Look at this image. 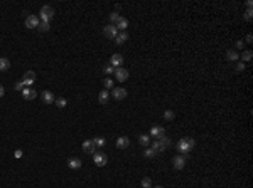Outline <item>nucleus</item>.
<instances>
[{
    "label": "nucleus",
    "mask_w": 253,
    "mask_h": 188,
    "mask_svg": "<svg viewBox=\"0 0 253 188\" xmlns=\"http://www.w3.org/2000/svg\"><path fill=\"white\" fill-rule=\"evenodd\" d=\"M41 99H42L46 104H52V103L56 101V99H54V94H52L51 91H44V93L41 94Z\"/></svg>",
    "instance_id": "ddd939ff"
},
{
    "label": "nucleus",
    "mask_w": 253,
    "mask_h": 188,
    "mask_svg": "<svg viewBox=\"0 0 253 188\" xmlns=\"http://www.w3.org/2000/svg\"><path fill=\"white\" fill-rule=\"evenodd\" d=\"M103 84H105V89L108 91V89H111V87H113V81H111L110 77H106L105 81H103Z\"/></svg>",
    "instance_id": "7c9ffc66"
},
{
    "label": "nucleus",
    "mask_w": 253,
    "mask_h": 188,
    "mask_svg": "<svg viewBox=\"0 0 253 188\" xmlns=\"http://www.w3.org/2000/svg\"><path fill=\"white\" fill-rule=\"evenodd\" d=\"M93 161H95L96 166H105L106 163H108V156H106L105 153H101V151H95L93 153Z\"/></svg>",
    "instance_id": "7ed1b4c3"
},
{
    "label": "nucleus",
    "mask_w": 253,
    "mask_h": 188,
    "mask_svg": "<svg viewBox=\"0 0 253 188\" xmlns=\"http://www.w3.org/2000/svg\"><path fill=\"white\" fill-rule=\"evenodd\" d=\"M236 71H238V72H241V71H245V64H243V62H240V64L236 66Z\"/></svg>",
    "instance_id": "e433bc0d"
},
{
    "label": "nucleus",
    "mask_w": 253,
    "mask_h": 188,
    "mask_svg": "<svg viewBox=\"0 0 253 188\" xmlns=\"http://www.w3.org/2000/svg\"><path fill=\"white\" fill-rule=\"evenodd\" d=\"M172 165H174V168H176V170H182L186 166V156H174Z\"/></svg>",
    "instance_id": "6e6552de"
},
{
    "label": "nucleus",
    "mask_w": 253,
    "mask_h": 188,
    "mask_svg": "<svg viewBox=\"0 0 253 188\" xmlns=\"http://www.w3.org/2000/svg\"><path fill=\"white\" fill-rule=\"evenodd\" d=\"M139 143L142 146H148V143H150V136H148V135H140Z\"/></svg>",
    "instance_id": "4be33fe9"
},
{
    "label": "nucleus",
    "mask_w": 253,
    "mask_h": 188,
    "mask_svg": "<svg viewBox=\"0 0 253 188\" xmlns=\"http://www.w3.org/2000/svg\"><path fill=\"white\" fill-rule=\"evenodd\" d=\"M68 166L71 170L81 168V160H80V158H69V160H68Z\"/></svg>",
    "instance_id": "dca6fc26"
},
{
    "label": "nucleus",
    "mask_w": 253,
    "mask_h": 188,
    "mask_svg": "<svg viewBox=\"0 0 253 188\" xmlns=\"http://www.w3.org/2000/svg\"><path fill=\"white\" fill-rule=\"evenodd\" d=\"M111 94H113V98L117 99V101H122V99L127 98V91L123 89V87H115Z\"/></svg>",
    "instance_id": "9d476101"
},
{
    "label": "nucleus",
    "mask_w": 253,
    "mask_h": 188,
    "mask_svg": "<svg viewBox=\"0 0 253 188\" xmlns=\"http://www.w3.org/2000/svg\"><path fill=\"white\" fill-rule=\"evenodd\" d=\"M108 99H110V93L106 89L101 91V93L98 94V103L100 104H106V103H108Z\"/></svg>",
    "instance_id": "a211bd4d"
},
{
    "label": "nucleus",
    "mask_w": 253,
    "mask_h": 188,
    "mask_svg": "<svg viewBox=\"0 0 253 188\" xmlns=\"http://www.w3.org/2000/svg\"><path fill=\"white\" fill-rule=\"evenodd\" d=\"M251 5H253V2H251V0H248V2H246V7H248V9H251Z\"/></svg>",
    "instance_id": "a19ab883"
},
{
    "label": "nucleus",
    "mask_w": 253,
    "mask_h": 188,
    "mask_svg": "<svg viewBox=\"0 0 253 188\" xmlns=\"http://www.w3.org/2000/svg\"><path fill=\"white\" fill-rule=\"evenodd\" d=\"M157 188H164V186H157Z\"/></svg>",
    "instance_id": "79ce46f5"
},
{
    "label": "nucleus",
    "mask_w": 253,
    "mask_h": 188,
    "mask_svg": "<svg viewBox=\"0 0 253 188\" xmlns=\"http://www.w3.org/2000/svg\"><path fill=\"white\" fill-rule=\"evenodd\" d=\"M14 156L15 158H20V156H22V149H17V151L14 153Z\"/></svg>",
    "instance_id": "4c0bfd02"
},
{
    "label": "nucleus",
    "mask_w": 253,
    "mask_h": 188,
    "mask_svg": "<svg viewBox=\"0 0 253 188\" xmlns=\"http://www.w3.org/2000/svg\"><path fill=\"white\" fill-rule=\"evenodd\" d=\"M122 64H123V57L120 56V54H113L111 59H110V66H113V67L117 69V67H122Z\"/></svg>",
    "instance_id": "1a4fd4ad"
},
{
    "label": "nucleus",
    "mask_w": 253,
    "mask_h": 188,
    "mask_svg": "<svg viewBox=\"0 0 253 188\" xmlns=\"http://www.w3.org/2000/svg\"><path fill=\"white\" fill-rule=\"evenodd\" d=\"M115 27L118 29V30H122V32H125V29L128 27V20L125 19V17H120L118 19V22L115 24Z\"/></svg>",
    "instance_id": "f3484780"
},
{
    "label": "nucleus",
    "mask_w": 253,
    "mask_h": 188,
    "mask_svg": "<svg viewBox=\"0 0 253 188\" xmlns=\"http://www.w3.org/2000/svg\"><path fill=\"white\" fill-rule=\"evenodd\" d=\"M103 72L110 76V74H113V72H115V67H113V66H110V64H106L105 67H103Z\"/></svg>",
    "instance_id": "c756f323"
},
{
    "label": "nucleus",
    "mask_w": 253,
    "mask_h": 188,
    "mask_svg": "<svg viewBox=\"0 0 253 188\" xmlns=\"http://www.w3.org/2000/svg\"><path fill=\"white\" fill-rule=\"evenodd\" d=\"M128 144H130V140H128L127 136H120L117 140V148H120V149L128 148Z\"/></svg>",
    "instance_id": "2eb2a0df"
},
{
    "label": "nucleus",
    "mask_w": 253,
    "mask_h": 188,
    "mask_svg": "<svg viewBox=\"0 0 253 188\" xmlns=\"http://www.w3.org/2000/svg\"><path fill=\"white\" fill-rule=\"evenodd\" d=\"M152 186V180L150 178H144L142 180V188H150Z\"/></svg>",
    "instance_id": "2f4dec72"
},
{
    "label": "nucleus",
    "mask_w": 253,
    "mask_h": 188,
    "mask_svg": "<svg viewBox=\"0 0 253 188\" xmlns=\"http://www.w3.org/2000/svg\"><path fill=\"white\" fill-rule=\"evenodd\" d=\"M54 103H56V106H57V108H61V109H63V108H66V104H68V101H66L64 98H57Z\"/></svg>",
    "instance_id": "393cba45"
},
{
    "label": "nucleus",
    "mask_w": 253,
    "mask_h": 188,
    "mask_svg": "<svg viewBox=\"0 0 253 188\" xmlns=\"http://www.w3.org/2000/svg\"><path fill=\"white\" fill-rule=\"evenodd\" d=\"M34 81H36V72H34V71H27V72L24 74V77H22L24 86H26V87H31L32 84H34Z\"/></svg>",
    "instance_id": "20e7f679"
},
{
    "label": "nucleus",
    "mask_w": 253,
    "mask_h": 188,
    "mask_svg": "<svg viewBox=\"0 0 253 188\" xmlns=\"http://www.w3.org/2000/svg\"><path fill=\"white\" fill-rule=\"evenodd\" d=\"M128 39V35H127V32H122V34H118L117 37H115V42H117L118 45H122L125 40Z\"/></svg>",
    "instance_id": "412c9836"
},
{
    "label": "nucleus",
    "mask_w": 253,
    "mask_h": 188,
    "mask_svg": "<svg viewBox=\"0 0 253 188\" xmlns=\"http://www.w3.org/2000/svg\"><path fill=\"white\" fill-rule=\"evenodd\" d=\"M20 94H22V98L26 99V101H32V99L37 98V93H36L34 89H32V87H24Z\"/></svg>",
    "instance_id": "0eeeda50"
},
{
    "label": "nucleus",
    "mask_w": 253,
    "mask_h": 188,
    "mask_svg": "<svg viewBox=\"0 0 253 188\" xmlns=\"http://www.w3.org/2000/svg\"><path fill=\"white\" fill-rule=\"evenodd\" d=\"M95 143H93V140H86L85 143H83V149H85L86 153H90V154H93L95 153Z\"/></svg>",
    "instance_id": "4468645a"
},
{
    "label": "nucleus",
    "mask_w": 253,
    "mask_h": 188,
    "mask_svg": "<svg viewBox=\"0 0 253 188\" xmlns=\"http://www.w3.org/2000/svg\"><path fill=\"white\" fill-rule=\"evenodd\" d=\"M144 154H145V156H147V158H154L157 153H155V151H154V149H152V148H147V149H145V153H144Z\"/></svg>",
    "instance_id": "473e14b6"
},
{
    "label": "nucleus",
    "mask_w": 253,
    "mask_h": 188,
    "mask_svg": "<svg viewBox=\"0 0 253 188\" xmlns=\"http://www.w3.org/2000/svg\"><path fill=\"white\" fill-rule=\"evenodd\" d=\"M41 24V19L37 17V15H27L26 19V27L27 29H37Z\"/></svg>",
    "instance_id": "39448f33"
},
{
    "label": "nucleus",
    "mask_w": 253,
    "mask_h": 188,
    "mask_svg": "<svg viewBox=\"0 0 253 188\" xmlns=\"http://www.w3.org/2000/svg\"><path fill=\"white\" fill-rule=\"evenodd\" d=\"M228 59H230V61H236V59H238V57H240V54L238 52H236V51H228Z\"/></svg>",
    "instance_id": "c85d7f7f"
},
{
    "label": "nucleus",
    "mask_w": 253,
    "mask_h": 188,
    "mask_svg": "<svg viewBox=\"0 0 253 188\" xmlns=\"http://www.w3.org/2000/svg\"><path fill=\"white\" fill-rule=\"evenodd\" d=\"M164 118L167 119V121H172L174 118H176V112H174V111H171V109H167V111L164 112Z\"/></svg>",
    "instance_id": "cd10ccee"
},
{
    "label": "nucleus",
    "mask_w": 253,
    "mask_h": 188,
    "mask_svg": "<svg viewBox=\"0 0 253 188\" xmlns=\"http://www.w3.org/2000/svg\"><path fill=\"white\" fill-rule=\"evenodd\" d=\"M52 19H54V9H52L51 5H44L42 9H41V22L51 24Z\"/></svg>",
    "instance_id": "f03ea898"
},
{
    "label": "nucleus",
    "mask_w": 253,
    "mask_h": 188,
    "mask_svg": "<svg viewBox=\"0 0 253 188\" xmlns=\"http://www.w3.org/2000/svg\"><path fill=\"white\" fill-rule=\"evenodd\" d=\"M152 149H154L155 153H160V151H164V149H165V146H164V143L160 140H157L155 143L152 144Z\"/></svg>",
    "instance_id": "6ab92c4d"
},
{
    "label": "nucleus",
    "mask_w": 253,
    "mask_h": 188,
    "mask_svg": "<svg viewBox=\"0 0 253 188\" xmlns=\"http://www.w3.org/2000/svg\"><path fill=\"white\" fill-rule=\"evenodd\" d=\"M103 34H105L108 39H115V37L118 35V29L113 25V24H108L105 29H103Z\"/></svg>",
    "instance_id": "423d86ee"
},
{
    "label": "nucleus",
    "mask_w": 253,
    "mask_h": 188,
    "mask_svg": "<svg viewBox=\"0 0 253 188\" xmlns=\"http://www.w3.org/2000/svg\"><path fill=\"white\" fill-rule=\"evenodd\" d=\"M150 135L154 136V138H157V140H160V138L165 135V129L162 126H154V128L150 129Z\"/></svg>",
    "instance_id": "f8f14e48"
},
{
    "label": "nucleus",
    "mask_w": 253,
    "mask_h": 188,
    "mask_svg": "<svg viewBox=\"0 0 253 188\" xmlns=\"http://www.w3.org/2000/svg\"><path fill=\"white\" fill-rule=\"evenodd\" d=\"M9 67H10V61L7 57H0V71L3 72V71H7Z\"/></svg>",
    "instance_id": "aec40b11"
},
{
    "label": "nucleus",
    "mask_w": 253,
    "mask_h": 188,
    "mask_svg": "<svg viewBox=\"0 0 253 188\" xmlns=\"http://www.w3.org/2000/svg\"><path fill=\"white\" fill-rule=\"evenodd\" d=\"M160 141L164 143V146H169V144H171V140H169V138H165V136L160 138Z\"/></svg>",
    "instance_id": "c9c22d12"
},
{
    "label": "nucleus",
    "mask_w": 253,
    "mask_h": 188,
    "mask_svg": "<svg viewBox=\"0 0 253 188\" xmlns=\"http://www.w3.org/2000/svg\"><path fill=\"white\" fill-rule=\"evenodd\" d=\"M37 29H39L41 32H47L49 29H51V24H49V22H41V24H39V27H37Z\"/></svg>",
    "instance_id": "b1692460"
},
{
    "label": "nucleus",
    "mask_w": 253,
    "mask_h": 188,
    "mask_svg": "<svg viewBox=\"0 0 253 188\" xmlns=\"http://www.w3.org/2000/svg\"><path fill=\"white\" fill-rule=\"evenodd\" d=\"M115 76H117V81H127L128 79V71L123 67H117L115 69Z\"/></svg>",
    "instance_id": "9b49d317"
},
{
    "label": "nucleus",
    "mask_w": 253,
    "mask_h": 188,
    "mask_svg": "<svg viewBox=\"0 0 253 188\" xmlns=\"http://www.w3.org/2000/svg\"><path fill=\"white\" fill-rule=\"evenodd\" d=\"M251 17H253V10L248 9L246 12H245V19H246V20H251Z\"/></svg>",
    "instance_id": "f704fd0d"
},
{
    "label": "nucleus",
    "mask_w": 253,
    "mask_h": 188,
    "mask_svg": "<svg viewBox=\"0 0 253 188\" xmlns=\"http://www.w3.org/2000/svg\"><path fill=\"white\" fill-rule=\"evenodd\" d=\"M246 42H253V35H251V34L246 35Z\"/></svg>",
    "instance_id": "58836bf2"
},
{
    "label": "nucleus",
    "mask_w": 253,
    "mask_h": 188,
    "mask_svg": "<svg viewBox=\"0 0 253 188\" xmlns=\"http://www.w3.org/2000/svg\"><path fill=\"white\" fill-rule=\"evenodd\" d=\"M192 148H194V140H191V138H182L177 143V149L181 153H189Z\"/></svg>",
    "instance_id": "f257e3e1"
},
{
    "label": "nucleus",
    "mask_w": 253,
    "mask_h": 188,
    "mask_svg": "<svg viewBox=\"0 0 253 188\" xmlns=\"http://www.w3.org/2000/svg\"><path fill=\"white\" fill-rule=\"evenodd\" d=\"M93 143H95V146H96V148H103V146L106 144V140H105V138H101V136H100V138H95V140H93Z\"/></svg>",
    "instance_id": "5701e85b"
},
{
    "label": "nucleus",
    "mask_w": 253,
    "mask_h": 188,
    "mask_svg": "<svg viewBox=\"0 0 253 188\" xmlns=\"http://www.w3.org/2000/svg\"><path fill=\"white\" fill-rule=\"evenodd\" d=\"M240 57H241L243 61H251L253 54H251V51H243V52H241V56H240Z\"/></svg>",
    "instance_id": "a878e982"
},
{
    "label": "nucleus",
    "mask_w": 253,
    "mask_h": 188,
    "mask_svg": "<svg viewBox=\"0 0 253 188\" xmlns=\"http://www.w3.org/2000/svg\"><path fill=\"white\" fill-rule=\"evenodd\" d=\"M24 87H26V86H24V82H22V81H19L17 84H15V91H19V93H22V89H24Z\"/></svg>",
    "instance_id": "72a5a7b5"
},
{
    "label": "nucleus",
    "mask_w": 253,
    "mask_h": 188,
    "mask_svg": "<svg viewBox=\"0 0 253 188\" xmlns=\"http://www.w3.org/2000/svg\"><path fill=\"white\" fill-rule=\"evenodd\" d=\"M236 47H238V49L243 47V42H241V40H238V42H236Z\"/></svg>",
    "instance_id": "ea45409f"
},
{
    "label": "nucleus",
    "mask_w": 253,
    "mask_h": 188,
    "mask_svg": "<svg viewBox=\"0 0 253 188\" xmlns=\"http://www.w3.org/2000/svg\"><path fill=\"white\" fill-rule=\"evenodd\" d=\"M118 19H120V14H118L117 10H115V12H111V14H110V20H111V24H113V25L118 22Z\"/></svg>",
    "instance_id": "bb28decb"
}]
</instances>
